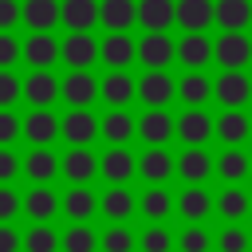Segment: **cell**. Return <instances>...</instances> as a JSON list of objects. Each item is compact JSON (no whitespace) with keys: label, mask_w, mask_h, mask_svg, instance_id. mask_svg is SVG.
Wrapping results in <instances>:
<instances>
[{"label":"cell","mask_w":252,"mask_h":252,"mask_svg":"<svg viewBox=\"0 0 252 252\" xmlns=\"http://www.w3.org/2000/svg\"><path fill=\"white\" fill-rule=\"evenodd\" d=\"M173 138L181 146H209L217 138V118L205 110V106H185L177 114V126H173Z\"/></svg>","instance_id":"cell-1"},{"label":"cell","mask_w":252,"mask_h":252,"mask_svg":"<svg viewBox=\"0 0 252 252\" xmlns=\"http://www.w3.org/2000/svg\"><path fill=\"white\" fill-rule=\"evenodd\" d=\"M213 63H220V71H236L252 63V35L244 32H220L213 39Z\"/></svg>","instance_id":"cell-2"},{"label":"cell","mask_w":252,"mask_h":252,"mask_svg":"<svg viewBox=\"0 0 252 252\" xmlns=\"http://www.w3.org/2000/svg\"><path fill=\"white\" fill-rule=\"evenodd\" d=\"M59 98L67 106H91L98 98V79L91 75V67H71L59 79Z\"/></svg>","instance_id":"cell-3"},{"label":"cell","mask_w":252,"mask_h":252,"mask_svg":"<svg viewBox=\"0 0 252 252\" xmlns=\"http://www.w3.org/2000/svg\"><path fill=\"white\" fill-rule=\"evenodd\" d=\"M59 177H67L71 185H91L98 177V154L91 146H71L59 158Z\"/></svg>","instance_id":"cell-4"},{"label":"cell","mask_w":252,"mask_h":252,"mask_svg":"<svg viewBox=\"0 0 252 252\" xmlns=\"http://www.w3.org/2000/svg\"><path fill=\"white\" fill-rule=\"evenodd\" d=\"M138 177L146 185H165L169 177H177V158L165 146H146L138 154Z\"/></svg>","instance_id":"cell-5"},{"label":"cell","mask_w":252,"mask_h":252,"mask_svg":"<svg viewBox=\"0 0 252 252\" xmlns=\"http://www.w3.org/2000/svg\"><path fill=\"white\" fill-rule=\"evenodd\" d=\"M177 59V43L165 35V32H146L138 39V63L146 71H165L169 63Z\"/></svg>","instance_id":"cell-6"},{"label":"cell","mask_w":252,"mask_h":252,"mask_svg":"<svg viewBox=\"0 0 252 252\" xmlns=\"http://www.w3.org/2000/svg\"><path fill=\"white\" fill-rule=\"evenodd\" d=\"M213 98H217L220 106H244V102H252V79L244 75V67L220 71V75L213 79Z\"/></svg>","instance_id":"cell-7"},{"label":"cell","mask_w":252,"mask_h":252,"mask_svg":"<svg viewBox=\"0 0 252 252\" xmlns=\"http://www.w3.org/2000/svg\"><path fill=\"white\" fill-rule=\"evenodd\" d=\"M59 138L71 142V146H91L98 138V118L87 110V106H71L63 118H59Z\"/></svg>","instance_id":"cell-8"},{"label":"cell","mask_w":252,"mask_h":252,"mask_svg":"<svg viewBox=\"0 0 252 252\" xmlns=\"http://www.w3.org/2000/svg\"><path fill=\"white\" fill-rule=\"evenodd\" d=\"M217 158L205 150V146H185L181 154H177V177L185 181V185H205L217 169Z\"/></svg>","instance_id":"cell-9"},{"label":"cell","mask_w":252,"mask_h":252,"mask_svg":"<svg viewBox=\"0 0 252 252\" xmlns=\"http://www.w3.org/2000/svg\"><path fill=\"white\" fill-rule=\"evenodd\" d=\"M98 98H102L106 106H130V102L138 98V79H134L126 67L106 71V75L98 79Z\"/></svg>","instance_id":"cell-10"},{"label":"cell","mask_w":252,"mask_h":252,"mask_svg":"<svg viewBox=\"0 0 252 252\" xmlns=\"http://www.w3.org/2000/svg\"><path fill=\"white\" fill-rule=\"evenodd\" d=\"M173 126H177V118L165 106H146L138 118V138L146 146H165V142H173Z\"/></svg>","instance_id":"cell-11"},{"label":"cell","mask_w":252,"mask_h":252,"mask_svg":"<svg viewBox=\"0 0 252 252\" xmlns=\"http://www.w3.org/2000/svg\"><path fill=\"white\" fill-rule=\"evenodd\" d=\"M138 98L142 106H169L177 98V79L169 71H146L138 79Z\"/></svg>","instance_id":"cell-12"},{"label":"cell","mask_w":252,"mask_h":252,"mask_svg":"<svg viewBox=\"0 0 252 252\" xmlns=\"http://www.w3.org/2000/svg\"><path fill=\"white\" fill-rule=\"evenodd\" d=\"M98 138L110 142V146H126L130 138H138V118H134L126 106H110V110L98 118Z\"/></svg>","instance_id":"cell-13"},{"label":"cell","mask_w":252,"mask_h":252,"mask_svg":"<svg viewBox=\"0 0 252 252\" xmlns=\"http://www.w3.org/2000/svg\"><path fill=\"white\" fill-rule=\"evenodd\" d=\"M98 59L110 71L130 67L138 59V39H130V32H106V39H98Z\"/></svg>","instance_id":"cell-14"},{"label":"cell","mask_w":252,"mask_h":252,"mask_svg":"<svg viewBox=\"0 0 252 252\" xmlns=\"http://www.w3.org/2000/svg\"><path fill=\"white\" fill-rule=\"evenodd\" d=\"M177 63L185 71H205L213 63V39L205 32H185L177 39Z\"/></svg>","instance_id":"cell-15"},{"label":"cell","mask_w":252,"mask_h":252,"mask_svg":"<svg viewBox=\"0 0 252 252\" xmlns=\"http://www.w3.org/2000/svg\"><path fill=\"white\" fill-rule=\"evenodd\" d=\"M98 177H106L110 185H126L130 177H138V158L126 146H110L98 158Z\"/></svg>","instance_id":"cell-16"},{"label":"cell","mask_w":252,"mask_h":252,"mask_svg":"<svg viewBox=\"0 0 252 252\" xmlns=\"http://www.w3.org/2000/svg\"><path fill=\"white\" fill-rule=\"evenodd\" d=\"M213 169H217V177L224 185H244V177H252V154L244 146H224L217 154V165Z\"/></svg>","instance_id":"cell-17"},{"label":"cell","mask_w":252,"mask_h":252,"mask_svg":"<svg viewBox=\"0 0 252 252\" xmlns=\"http://www.w3.org/2000/svg\"><path fill=\"white\" fill-rule=\"evenodd\" d=\"M59 59L67 67H91L98 59V39L91 32H67V39H59Z\"/></svg>","instance_id":"cell-18"},{"label":"cell","mask_w":252,"mask_h":252,"mask_svg":"<svg viewBox=\"0 0 252 252\" xmlns=\"http://www.w3.org/2000/svg\"><path fill=\"white\" fill-rule=\"evenodd\" d=\"M217 138L220 146H244L252 138V118L244 114V106H224L217 114Z\"/></svg>","instance_id":"cell-19"},{"label":"cell","mask_w":252,"mask_h":252,"mask_svg":"<svg viewBox=\"0 0 252 252\" xmlns=\"http://www.w3.org/2000/svg\"><path fill=\"white\" fill-rule=\"evenodd\" d=\"M213 209H217V197H213L205 185H185V189L177 193V213L185 217V224H201Z\"/></svg>","instance_id":"cell-20"},{"label":"cell","mask_w":252,"mask_h":252,"mask_svg":"<svg viewBox=\"0 0 252 252\" xmlns=\"http://www.w3.org/2000/svg\"><path fill=\"white\" fill-rule=\"evenodd\" d=\"M24 138L32 146H51L59 138V118L51 106H32V114L24 118Z\"/></svg>","instance_id":"cell-21"},{"label":"cell","mask_w":252,"mask_h":252,"mask_svg":"<svg viewBox=\"0 0 252 252\" xmlns=\"http://www.w3.org/2000/svg\"><path fill=\"white\" fill-rule=\"evenodd\" d=\"M24 213H28L32 220H55V217L63 213V197H59L51 185H32V189L24 193Z\"/></svg>","instance_id":"cell-22"},{"label":"cell","mask_w":252,"mask_h":252,"mask_svg":"<svg viewBox=\"0 0 252 252\" xmlns=\"http://www.w3.org/2000/svg\"><path fill=\"white\" fill-rule=\"evenodd\" d=\"M24 98L32 106H51L59 98V79L51 75V67H32V75L24 79Z\"/></svg>","instance_id":"cell-23"},{"label":"cell","mask_w":252,"mask_h":252,"mask_svg":"<svg viewBox=\"0 0 252 252\" xmlns=\"http://www.w3.org/2000/svg\"><path fill=\"white\" fill-rule=\"evenodd\" d=\"M138 213H142L150 224H161L165 217H173V213H177V197H173L165 185H150V189L138 197Z\"/></svg>","instance_id":"cell-24"},{"label":"cell","mask_w":252,"mask_h":252,"mask_svg":"<svg viewBox=\"0 0 252 252\" xmlns=\"http://www.w3.org/2000/svg\"><path fill=\"white\" fill-rule=\"evenodd\" d=\"M59 24L67 32H91L98 24V0H59Z\"/></svg>","instance_id":"cell-25"},{"label":"cell","mask_w":252,"mask_h":252,"mask_svg":"<svg viewBox=\"0 0 252 252\" xmlns=\"http://www.w3.org/2000/svg\"><path fill=\"white\" fill-rule=\"evenodd\" d=\"M98 24L106 32H130L138 24V0H98Z\"/></svg>","instance_id":"cell-26"},{"label":"cell","mask_w":252,"mask_h":252,"mask_svg":"<svg viewBox=\"0 0 252 252\" xmlns=\"http://www.w3.org/2000/svg\"><path fill=\"white\" fill-rule=\"evenodd\" d=\"M138 24L142 32H169L177 24V0H138Z\"/></svg>","instance_id":"cell-27"},{"label":"cell","mask_w":252,"mask_h":252,"mask_svg":"<svg viewBox=\"0 0 252 252\" xmlns=\"http://www.w3.org/2000/svg\"><path fill=\"white\" fill-rule=\"evenodd\" d=\"M213 24L220 32H244L252 24V0H213Z\"/></svg>","instance_id":"cell-28"},{"label":"cell","mask_w":252,"mask_h":252,"mask_svg":"<svg viewBox=\"0 0 252 252\" xmlns=\"http://www.w3.org/2000/svg\"><path fill=\"white\" fill-rule=\"evenodd\" d=\"M24 177H32L35 185H51L59 177V154H51V146H32V154L24 158Z\"/></svg>","instance_id":"cell-29"},{"label":"cell","mask_w":252,"mask_h":252,"mask_svg":"<svg viewBox=\"0 0 252 252\" xmlns=\"http://www.w3.org/2000/svg\"><path fill=\"white\" fill-rule=\"evenodd\" d=\"M213 213H220V220L236 224V220H244V217L252 213V193H248L244 185H224V189L217 193V209H213Z\"/></svg>","instance_id":"cell-30"},{"label":"cell","mask_w":252,"mask_h":252,"mask_svg":"<svg viewBox=\"0 0 252 252\" xmlns=\"http://www.w3.org/2000/svg\"><path fill=\"white\" fill-rule=\"evenodd\" d=\"M98 213L106 220H130L138 213V197L126 189V185H110L102 197H98Z\"/></svg>","instance_id":"cell-31"},{"label":"cell","mask_w":252,"mask_h":252,"mask_svg":"<svg viewBox=\"0 0 252 252\" xmlns=\"http://www.w3.org/2000/svg\"><path fill=\"white\" fill-rule=\"evenodd\" d=\"M24 59H28L32 67H51V63H59V39H55L51 32H32V35L24 39Z\"/></svg>","instance_id":"cell-32"},{"label":"cell","mask_w":252,"mask_h":252,"mask_svg":"<svg viewBox=\"0 0 252 252\" xmlns=\"http://www.w3.org/2000/svg\"><path fill=\"white\" fill-rule=\"evenodd\" d=\"M177 98H181L185 106H205V102L213 98V75H205V71H185V75L177 79Z\"/></svg>","instance_id":"cell-33"},{"label":"cell","mask_w":252,"mask_h":252,"mask_svg":"<svg viewBox=\"0 0 252 252\" xmlns=\"http://www.w3.org/2000/svg\"><path fill=\"white\" fill-rule=\"evenodd\" d=\"M63 213H67V220H91L98 213V193L91 185H71L63 193Z\"/></svg>","instance_id":"cell-34"},{"label":"cell","mask_w":252,"mask_h":252,"mask_svg":"<svg viewBox=\"0 0 252 252\" xmlns=\"http://www.w3.org/2000/svg\"><path fill=\"white\" fill-rule=\"evenodd\" d=\"M20 20L32 32H51L59 24V0H24L20 4Z\"/></svg>","instance_id":"cell-35"},{"label":"cell","mask_w":252,"mask_h":252,"mask_svg":"<svg viewBox=\"0 0 252 252\" xmlns=\"http://www.w3.org/2000/svg\"><path fill=\"white\" fill-rule=\"evenodd\" d=\"M177 28L181 32H209L213 28V0H177Z\"/></svg>","instance_id":"cell-36"},{"label":"cell","mask_w":252,"mask_h":252,"mask_svg":"<svg viewBox=\"0 0 252 252\" xmlns=\"http://www.w3.org/2000/svg\"><path fill=\"white\" fill-rule=\"evenodd\" d=\"M24 252H63V232H55L51 220H35L24 232Z\"/></svg>","instance_id":"cell-37"},{"label":"cell","mask_w":252,"mask_h":252,"mask_svg":"<svg viewBox=\"0 0 252 252\" xmlns=\"http://www.w3.org/2000/svg\"><path fill=\"white\" fill-rule=\"evenodd\" d=\"M63 252H98V232L87 220H71V228L63 232Z\"/></svg>","instance_id":"cell-38"},{"label":"cell","mask_w":252,"mask_h":252,"mask_svg":"<svg viewBox=\"0 0 252 252\" xmlns=\"http://www.w3.org/2000/svg\"><path fill=\"white\" fill-rule=\"evenodd\" d=\"M98 248L102 252H134L138 248V236L126 228V220H114L106 232H98Z\"/></svg>","instance_id":"cell-39"},{"label":"cell","mask_w":252,"mask_h":252,"mask_svg":"<svg viewBox=\"0 0 252 252\" xmlns=\"http://www.w3.org/2000/svg\"><path fill=\"white\" fill-rule=\"evenodd\" d=\"M217 252H252V232L236 220V224H228V228H220L217 232V244H213Z\"/></svg>","instance_id":"cell-40"},{"label":"cell","mask_w":252,"mask_h":252,"mask_svg":"<svg viewBox=\"0 0 252 252\" xmlns=\"http://www.w3.org/2000/svg\"><path fill=\"white\" fill-rule=\"evenodd\" d=\"M213 244H217V236L201 224H185L177 232V252H213Z\"/></svg>","instance_id":"cell-41"},{"label":"cell","mask_w":252,"mask_h":252,"mask_svg":"<svg viewBox=\"0 0 252 252\" xmlns=\"http://www.w3.org/2000/svg\"><path fill=\"white\" fill-rule=\"evenodd\" d=\"M138 248L142 252H173L177 248V236L165 224H150L146 232H138Z\"/></svg>","instance_id":"cell-42"},{"label":"cell","mask_w":252,"mask_h":252,"mask_svg":"<svg viewBox=\"0 0 252 252\" xmlns=\"http://www.w3.org/2000/svg\"><path fill=\"white\" fill-rule=\"evenodd\" d=\"M20 98H24V79H20L12 67H0V106L12 110Z\"/></svg>","instance_id":"cell-43"},{"label":"cell","mask_w":252,"mask_h":252,"mask_svg":"<svg viewBox=\"0 0 252 252\" xmlns=\"http://www.w3.org/2000/svg\"><path fill=\"white\" fill-rule=\"evenodd\" d=\"M20 134H24V122L16 118V110L0 106V146H12V142H16Z\"/></svg>","instance_id":"cell-44"},{"label":"cell","mask_w":252,"mask_h":252,"mask_svg":"<svg viewBox=\"0 0 252 252\" xmlns=\"http://www.w3.org/2000/svg\"><path fill=\"white\" fill-rule=\"evenodd\" d=\"M20 209H24V197L12 185H0V220H16Z\"/></svg>","instance_id":"cell-45"},{"label":"cell","mask_w":252,"mask_h":252,"mask_svg":"<svg viewBox=\"0 0 252 252\" xmlns=\"http://www.w3.org/2000/svg\"><path fill=\"white\" fill-rule=\"evenodd\" d=\"M20 55H24V43L12 32H0V67H16Z\"/></svg>","instance_id":"cell-46"},{"label":"cell","mask_w":252,"mask_h":252,"mask_svg":"<svg viewBox=\"0 0 252 252\" xmlns=\"http://www.w3.org/2000/svg\"><path fill=\"white\" fill-rule=\"evenodd\" d=\"M24 169V161L16 158V150L12 146H0V185H8V181H16V173Z\"/></svg>","instance_id":"cell-47"},{"label":"cell","mask_w":252,"mask_h":252,"mask_svg":"<svg viewBox=\"0 0 252 252\" xmlns=\"http://www.w3.org/2000/svg\"><path fill=\"white\" fill-rule=\"evenodd\" d=\"M24 248V236L12 228V220H0V252H20Z\"/></svg>","instance_id":"cell-48"},{"label":"cell","mask_w":252,"mask_h":252,"mask_svg":"<svg viewBox=\"0 0 252 252\" xmlns=\"http://www.w3.org/2000/svg\"><path fill=\"white\" fill-rule=\"evenodd\" d=\"M20 24V0H0V32H12Z\"/></svg>","instance_id":"cell-49"}]
</instances>
